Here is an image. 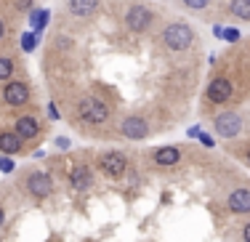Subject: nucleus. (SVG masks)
<instances>
[{"label": "nucleus", "mask_w": 250, "mask_h": 242, "mask_svg": "<svg viewBox=\"0 0 250 242\" xmlns=\"http://www.w3.org/2000/svg\"><path fill=\"white\" fill-rule=\"evenodd\" d=\"M229 14L250 21V0H229Z\"/></svg>", "instance_id": "nucleus-16"}, {"label": "nucleus", "mask_w": 250, "mask_h": 242, "mask_svg": "<svg viewBox=\"0 0 250 242\" xmlns=\"http://www.w3.org/2000/svg\"><path fill=\"white\" fill-rule=\"evenodd\" d=\"M16 72V61L11 56H0V82H8Z\"/></svg>", "instance_id": "nucleus-18"}, {"label": "nucleus", "mask_w": 250, "mask_h": 242, "mask_svg": "<svg viewBox=\"0 0 250 242\" xmlns=\"http://www.w3.org/2000/svg\"><path fill=\"white\" fill-rule=\"evenodd\" d=\"M213 0H178V5L187 11H194V14H200V11H205L208 5H210Z\"/></svg>", "instance_id": "nucleus-19"}, {"label": "nucleus", "mask_w": 250, "mask_h": 242, "mask_svg": "<svg viewBox=\"0 0 250 242\" xmlns=\"http://www.w3.org/2000/svg\"><path fill=\"white\" fill-rule=\"evenodd\" d=\"M120 136H125V139L130 141H141L149 136V122H146V117L141 115H128L120 120Z\"/></svg>", "instance_id": "nucleus-8"}, {"label": "nucleus", "mask_w": 250, "mask_h": 242, "mask_svg": "<svg viewBox=\"0 0 250 242\" xmlns=\"http://www.w3.org/2000/svg\"><path fill=\"white\" fill-rule=\"evenodd\" d=\"M231 91H234V85H231L229 78H224V75H218V78L210 80V85H208V101L210 104H226L231 99Z\"/></svg>", "instance_id": "nucleus-9"}, {"label": "nucleus", "mask_w": 250, "mask_h": 242, "mask_svg": "<svg viewBox=\"0 0 250 242\" xmlns=\"http://www.w3.org/2000/svg\"><path fill=\"white\" fill-rule=\"evenodd\" d=\"M200 141L205 146H213V136H208V133H200Z\"/></svg>", "instance_id": "nucleus-26"}, {"label": "nucleus", "mask_w": 250, "mask_h": 242, "mask_svg": "<svg viewBox=\"0 0 250 242\" xmlns=\"http://www.w3.org/2000/svg\"><path fill=\"white\" fill-rule=\"evenodd\" d=\"M3 223H5V210H3V205H0V229H3Z\"/></svg>", "instance_id": "nucleus-30"}, {"label": "nucleus", "mask_w": 250, "mask_h": 242, "mask_svg": "<svg viewBox=\"0 0 250 242\" xmlns=\"http://www.w3.org/2000/svg\"><path fill=\"white\" fill-rule=\"evenodd\" d=\"M101 0H67V11L77 19H88V16H93L99 11Z\"/></svg>", "instance_id": "nucleus-14"}, {"label": "nucleus", "mask_w": 250, "mask_h": 242, "mask_svg": "<svg viewBox=\"0 0 250 242\" xmlns=\"http://www.w3.org/2000/svg\"><path fill=\"white\" fill-rule=\"evenodd\" d=\"M226 205H229V210H231V213L248 216V213H250V189H248V186L231 189V192H229V197H226Z\"/></svg>", "instance_id": "nucleus-11"}, {"label": "nucleus", "mask_w": 250, "mask_h": 242, "mask_svg": "<svg viewBox=\"0 0 250 242\" xmlns=\"http://www.w3.org/2000/svg\"><path fill=\"white\" fill-rule=\"evenodd\" d=\"M96 165H99L101 173L109 176V179H120V176L128 173V157H125L123 152H117V149L101 152V155L96 157Z\"/></svg>", "instance_id": "nucleus-6"}, {"label": "nucleus", "mask_w": 250, "mask_h": 242, "mask_svg": "<svg viewBox=\"0 0 250 242\" xmlns=\"http://www.w3.org/2000/svg\"><path fill=\"white\" fill-rule=\"evenodd\" d=\"M160 43L170 51V54H181L189 51L194 45V29L187 21H170L165 24V29L160 32Z\"/></svg>", "instance_id": "nucleus-1"}, {"label": "nucleus", "mask_w": 250, "mask_h": 242, "mask_svg": "<svg viewBox=\"0 0 250 242\" xmlns=\"http://www.w3.org/2000/svg\"><path fill=\"white\" fill-rule=\"evenodd\" d=\"M0 242H3V237H0Z\"/></svg>", "instance_id": "nucleus-31"}, {"label": "nucleus", "mask_w": 250, "mask_h": 242, "mask_svg": "<svg viewBox=\"0 0 250 242\" xmlns=\"http://www.w3.org/2000/svg\"><path fill=\"white\" fill-rule=\"evenodd\" d=\"M24 192L29 194V197H35V200H48L51 194H53L51 176L45 173V170H38V168L27 170V176H24Z\"/></svg>", "instance_id": "nucleus-4"}, {"label": "nucleus", "mask_w": 250, "mask_h": 242, "mask_svg": "<svg viewBox=\"0 0 250 242\" xmlns=\"http://www.w3.org/2000/svg\"><path fill=\"white\" fill-rule=\"evenodd\" d=\"M24 152V141L16 131H0V155H21Z\"/></svg>", "instance_id": "nucleus-12"}, {"label": "nucleus", "mask_w": 250, "mask_h": 242, "mask_svg": "<svg viewBox=\"0 0 250 242\" xmlns=\"http://www.w3.org/2000/svg\"><path fill=\"white\" fill-rule=\"evenodd\" d=\"M149 157H152L154 165H160V168H170V165H176L181 160V149H178V146H160V149H154Z\"/></svg>", "instance_id": "nucleus-13"}, {"label": "nucleus", "mask_w": 250, "mask_h": 242, "mask_svg": "<svg viewBox=\"0 0 250 242\" xmlns=\"http://www.w3.org/2000/svg\"><path fill=\"white\" fill-rule=\"evenodd\" d=\"M48 11H45V8H40V11H32V14H29V24H32V29H35V32H43V29H45V24H48Z\"/></svg>", "instance_id": "nucleus-17"}, {"label": "nucleus", "mask_w": 250, "mask_h": 242, "mask_svg": "<svg viewBox=\"0 0 250 242\" xmlns=\"http://www.w3.org/2000/svg\"><path fill=\"white\" fill-rule=\"evenodd\" d=\"M14 131L21 136V141H35V139L43 136V125H40L32 115H21V117H16Z\"/></svg>", "instance_id": "nucleus-10"}, {"label": "nucleus", "mask_w": 250, "mask_h": 242, "mask_svg": "<svg viewBox=\"0 0 250 242\" xmlns=\"http://www.w3.org/2000/svg\"><path fill=\"white\" fill-rule=\"evenodd\" d=\"M29 5H32V0H16V8L19 11H29Z\"/></svg>", "instance_id": "nucleus-23"}, {"label": "nucleus", "mask_w": 250, "mask_h": 242, "mask_svg": "<svg viewBox=\"0 0 250 242\" xmlns=\"http://www.w3.org/2000/svg\"><path fill=\"white\" fill-rule=\"evenodd\" d=\"M242 242H250V221L242 226Z\"/></svg>", "instance_id": "nucleus-25"}, {"label": "nucleus", "mask_w": 250, "mask_h": 242, "mask_svg": "<svg viewBox=\"0 0 250 242\" xmlns=\"http://www.w3.org/2000/svg\"><path fill=\"white\" fill-rule=\"evenodd\" d=\"M213 131L221 136V139H237V136L245 131V120H242V115L237 109H226L221 115H216Z\"/></svg>", "instance_id": "nucleus-5"}, {"label": "nucleus", "mask_w": 250, "mask_h": 242, "mask_svg": "<svg viewBox=\"0 0 250 242\" xmlns=\"http://www.w3.org/2000/svg\"><path fill=\"white\" fill-rule=\"evenodd\" d=\"M56 146H59V149H69V139H62V136H59V139H56Z\"/></svg>", "instance_id": "nucleus-24"}, {"label": "nucleus", "mask_w": 250, "mask_h": 242, "mask_svg": "<svg viewBox=\"0 0 250 242\" xmlns=\"http://www.w3.org/2000/svg\"><path fill=\"white\" fill-rule=\"evenodd\" d=\"M0 96H3V104L5 107H27L29 104V85L24 80H8L3 85V91H0Z\"/></svg>", "instance_id": "nucleus-7"}, {"label": "nucleus", "mask_w": 250, "mask_h": 242, "mask_svg": "<svg viewBox=\"0 0 250 242\" xmlns=\"http://www.w3.org/2000/svg\"><path fill=\"white\" fill-rule=\"evenodd\" d=\"M221 38L226 40V43H237V40H240V32H237V29H231V27H226L224 32H221Z\"/></svg>", "instance_id": "nucleus-22"}, {"label": "nucleus", "mask_w": 250, "mask_h": 242, "mask_svg": "<svg viewBox=\"0 0 250 242\" xmlns=\"http://www.w3.org/2000/svg\"><path fill=\"white\" fill-rule=\"evenodd\" d=\"M38 38H40L38 32H27V35H21V51H24V54H32L35 45H38Z\"/></svg>", "instance_id": "nucleus-20"}, {"label": "nucleus", "mask_w": 250, "mask_h": 242, "mask_svg": "<svg viewBox=\"0 0 250 242\" xmlns=\"http://www.w3.org/2000/svg\"><path fill=\"white\" fill-rule=\"evenodd\" d=\"M14 160H11L8 155H0V170H3V173H14Z\"/></svg>", "instance_id": "nucleus-21"}, {"label": "nucleus", "mask_w": 250, "mask_h": 242, "mask_svg": "<svg viewBox=\"0 0 250 242\" xmlns=\"http://www.w3.org/2000/svg\"><path fill=\"white\" fill-rule=\"evenodd\" d=\"M200 133H202V131H200L197 125H192V128H189V139H200Z\"/></svg>", "instance_id": "nucleus-28"}, {"label": "nucleus", "mask_w": 250, "mask_h": 242, "mask_svg": "<svg viewBox=\"0 0 250 242\" xmlns=\"http://www.w3.org/2000/svg\"><path fill=\"white\" fill-rule=\"evenodd\" d=\"M77 115H80V120L88 122V125H104V122L109 120V107H106L101 99L88 93V96L77 99Z\"/></svg>", "instance_id": "nucleus-3"}, {"label": "nucleus", "mask_w": 250, "mask_h": 242, "mask_svg": "<svg viewBox=\"0 0 250 242\" xmlns=\"http://www.w3.org/2000/svg\"><path fill=\"white\" fill-rule=\"evenodd\" d=\"M5 32H8V24H5L3 19H0V43H3V40H5Z\"/></svg>", "instance_id": "nucleus-27"}, {"label": "nucleus", "mask_w": 250, "mask_h": 242, "mask_svg": "<svg viewBox=\"0 0 250 242\" xmlns=\"http://www.w3.org/2000/svg\"><path fill=\"white\" fill-rule=\"evenodd\" d=\"M69 181H72V186L77 189V192H85V189H91L93 184V173L88 165H75L72 173H69Z\"/></svg>", "instance_id": "nucleus-15"}, {"label": "nucleus", "mask_w": 250, "mask_h": 242, "mask_svg": "<svg viewBox=\"0 0 250 242\" xmlns=\"http://www.w3.org/2000/svg\"><path fill=\"white\" fill-rule=\"evenodd\" d=\"M242 157H245V162L250 165V146H245V149H242Z\"/></svg>", "instance_id": "nucleus-29"}, {"label": "nucleus", "mask_w": 250, "mask_h": 242, "mask_svg": "<svg viewBox=\"0 0 250 242\" xmlns=\"http://www.w3.org/2000/svg\"><path fill=\"white\" fill-rule=\"evenodd\" d=\"M123 24H125V29H128V32L144 35V32H149L152 24H154V14H152L149 5L130 0L128 11H125V16H123Z\"/></svg>", "instance_id": "nucleus-2"}]
</instances>
